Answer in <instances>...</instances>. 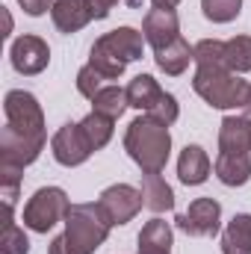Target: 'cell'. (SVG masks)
<instances>
[{
	"mask_svg": "<svg viewBox=\"0 0 251 254\" xmlns=\"http://www.w3.org/2000/svg\"><path fill=\"white\" fill-rule=\"evenodd\" d=\"M125 151L142 175H163L172 157V133L148 113H139L125 130Z\"/></svg>",
	"mask_w": 251,
	"mask_h": 254,
	"instance_id": "cell-1",
	"label": "cell"
},
{
	"mask_svg": "<svg viewBox=\"0 0 251 254\" xmlns=\"http://www.w3.org/2000/svg\"><path fill=\"white\" fill-rule=\"evenodd\" d=\"M192 89L207 107L231 113L246 110L251 83L243 80V74H234L228 65H198L192 74Z\"/></svg>",
	"mask_w": 251,
	"mask_h": 254,
	"instance_id": "cell-2",
	"label": "cell"
},
{
	"mask_svg": "<svg viewBox=\"0 0 251 254\" xmlns=\"http://www.w3.org/2000/svg\"><path fill=\"white\" fill-rule=\"evenodd\" d=\"M65 231L63 237L68 240V246L77 254H95L110 237V222L104 219L98 201L95 204H71L68 207V216H65Z\"/></svg>",
	"mask_w": 251,
	"mask_h": 254,
	"instance_id": "cell-3",
	"label": "cell"
},
{
	"mask_svg": "<svg viewBox=\"0 0 251 254\" xmlns=\"http://www.w3.org/2000/svg\"><path fill=\"white\" fill-rule=\"evenodd\" d=\"M68 207H71V198L63 187H42L24 204V228L33 234H48L51 228L65 222Z\"/></svg>",
	"mask_w": 251,
	"mask_h": 254,
	"instance_id": "cell-4",
	"label": "cell"
},
{
	"mask_svg": "<svg viewBox=\"0 0 251 254\" xmlns=\"http://www.w3.org/2000/svg\"><path fill=\"white\" fill-rule=\"evenodd\" d=\"M3 113H6V125L18 133L27 136H48L45 130V110L39 104V98L33 92L24 89H9L3 98Z\"/></svg>",
	"mask_w": 251,
	"mask_h": 254,
	"instance_id": "cell-5",
	"label": "cell"
},
{
	"mask_svg": "<svg viewBox=\"0 0 251 254\" xmlns=\"http://www.w3.org/2000/svg\"><path fill=\"white\" fill-rule=\"evenodd\" d=\"M45 145H48V136H27V133H18L9 125H3V130H0V169L24 172L27 166H33L42 157Z\"/></svg>",
	"mask_w": 251,
	"mask_h": 254,
	"instance_id": "cell-6",
	"label": "cell"
},
{
	"mask_svg": "<svg viewBox=\"0 0 251 254\" xmlns=\"http://www.w3.org/2000/svg\"><path fill=\"white\" fill-rule=\"evenodd\" d=\"M175 225H178V231H184L187 237H195V240L216 237L222 231V204L210 195L195 198L184 213L175 216Z\"/></svg>",
	"mask_w": 251,
	"mask_h": 254,
	"instance_id": "cell-7",
	"label": "cell"
},
{
	"mask_svg": "<svg viewBox=\"0 0 251 254\" xmlns=\"http://www.w3.org/2000/svg\"><path fill=\"white\" fill-rule=\"evenodd\" d=\"M98 207L104 213V219L110 222V228H125L127 222H133L139 216L142 204V192L130 184H113L98 195Z\"/></svg>",
	"mask_w": 251,
	"mask_h": 254,
	"instance_id": "cell-8",
	"label": "cell"
},
{
	"mask_svg": "<svg viewBox=\"0 0 251 254\" xmlns=\"http://www.w3.org/2000/svg\"><path fill=\"white\" fill-rule=\"evenodd\" d=\"M9 63L18 74L24 77H36L42 74L48 65H51V48L42 36H33V33H24L12 42L9 48Z\"/></svg>",
	"mask_w": 251,
	"mask_h": 254,
	"instance_id": "cell-9",
	"label": "cell"
},
{
	"mask_svg": "<svg viewBox=\"0 0 251 254\" xmlns=\"http://www.w3.org/2000/svg\"><path fill=\"white\" fill-rule=\"evenodd\" d=\"M51 154H54V160L65 166V169H77V166H83L95 151H92V145L86 142V136H83V130H80V122H65L57 133H54V139H51Z\"/></svg>",
	"mask_w": 251,
	"mask_h": 254,
	"instance_id": "cell-10",
	"label": "cell"
},
{
	"mask_svg": "<svg viewBox=\"0 0 251 254\" xmlns=\"http://www.w3.org/2000/svg\"><path fill=\"white\" fill-rule=\"evenodd\" d=\"M142 36H145V42L154 51L172 45L181 36V18H178V12L175 9H148L145 18H142Z\"/></svg>",
	"mask_w": 251,
	"mask_h": 254,
	"instance_id": "cell-11",
	"label": "cell"
},
{
	"mask_svg": "<svg viewBox=\"0 0 251 254\" xmlns=\"http://www.w3.org/2000/svg\"><path fill=\"white\" fill-rule=\"evenodd\" d=\"M51 18L63 36H74L95 21V9H92V0H57L51 9Z\"/></svg>",
	"mask_w": 251,
	"mask_h": 254,
	"instance_id": "cell-12",
	"label": "cell"
},
{
	"mask_svg": "<svg viewBox=\"0 0 251 254\" xmlns=\"http://www.w3.org/2000/svg\"><path fill=\"white\" fill-rule=\"evenodd\" d=\"M219 154H251V119L228 113L219 125Z\"/></svg>",
	"mask_w": 251,
	"mask_h": 254,
	"instance_id": "cell-13",
	"label": "cell"
},
{
	"mask_svg": "<svg viewBox=\"0 0 251 254\" xmlns=\"http://www.w3.org/2000/svg\"><path fill=\"white\" fill-rule=\"evenodd\" d=\"M210 175H213L210 154L201 145H187L178 157V181L184 187H201V184H207Z\"/></svg>",
	"mask_w": 251,
	"mask_h": 254,
	"instance_id": "cell-14",
	"label": "cell"
},
{
	"mask_svg": "<svg viewBox=\"0 0 251 254\" xmlns=\"http://www.w3.org/2000/svg\"><path fill=\"white\" fill-rule=\"evenodd\" d=\"M136 252L139 254H172V246H175V231H172V222L154 216L151 222L142 225L139 237H136Z\"/></svg>",
	"mask_w": 251,
	"mask_h": 254,
	"instance_id": "cell-15",
	"label": "cell"
},
{
	"mask_svg": "<svg viewBox=\"0 0 251 254\" xmlns=\"http://www.w3.org/2000/svg\"><path fill=\"white\" fill-rule=\"evenodd\" d=\"M154 63H157V68H160L166 77H181L189 68V63H195V48L189 45L184 36H178L172 45L154 51Z\"/></svg>",
	"mask_w": 251,
	"mask_h": 254,
	"instance_id": "cell-16",
	"label": "cell"
},
{
	"mask_svg": "<svg viewBox=\"0 0 251 254\" xmlns=\"http://www.w3.org/2000/svg\"><path fill=\"white\" fill-rule=\"evenodd\" d=\"M213 172L225 187H246L251 181V154H219Z\"/></svg>",
	"mask_w": 251,
	"mask_h": 254,
	"instance_id": "cell-17",
	"label": "cell"
},
{
	"mask_svg": "<svg viewBox=\"0 0 251 254\" xmlns=\"http://www.w3.org/2000/svg\"><path fill=\"white\" fill-rule=\"evenodd\" d=\"M104 42H107L127 65L136 63V60H142L145 45H148L145 36H142V30H136V27H116V30L104 33Z\"/></svg>",
	"mask_w": 251,
	"mask_h": 254,
	"instance_id": "cell-18",
	"label": "cell"
},
{
	"mask_svg": "<svg viewBox=\"0 0 251 254\" xmlns=\"http://www.w3.org/2000/svg\"><path fill=\"white\" fill-rule=\"evenodd\" d=\"M142 204L151 210V213H169V210H175V190L166 184V178L163 175H142Z\"/></svg>",
	"mask_w": 251,
	"mask_h": 254,
	"instance_id": "cell-19",
	"label": "cell"
},
{
	"mask_svg": "<svg viewBox=\"0 0 251 254\" xmlns=\"http://www.w3.org/2000/svg\"><path fill=\"white\" fill-rule=\"evenodd\" d=\"M125 89H127V104L139 113H151L154 104L163 98V86L157 83L154 74H136Z\"/></svg>",
	"mask_w": 251,
	"mask_h": 254,
	"instance_id": "cell-20",
	"label": "cell"
},
{
	"mask_svg": "<svg viewBox=\"0 0 251 254\" xmlns=\"http://www.w3.org/2000/svg\"><path fill=\"white\" fill-rule=\"evenodd\" d=\"M222 254H251V213H237L225 225Z\"/></svg>",
	"mask_w": 251,
	"mask_h": 254,
	"instance_id": "cell-21",
	"label": "cell"
},
{
	"mask_svg": "<svg viewBox=\"0 0 251 254\" xmlns=\"http://www.w3.org/2000/svg\"><path fill=\"white\" fill-rule=\"evenodd\" d=\"M89 65L104 77V80H119L122 74H125L127 63L104 42V36L101 39H95V45H92V51H89Z\"/></svg>",
	"mask_w": 251,
	"mask_h": 254,
	"instance_id": "cell-22",
	"label": "cell"
},
{
	"mask_svg": "<svg viewBox=\"0 0 251 254\" xmlns=\"http://www.w3.org/2000/svg\"><path fill=\"white\" fill-rule=\"evenodd\" d=\"M80 130L86 136V142L92 145V151H101L113 142V133H116V119L110 116H101V113H89L83 122H80Z\"/></svg>",
	"mask_w": 251,
	"mask_h": 254,
	"instance_id": "cell-23",
	"label": "cell"
},
{
	"mask_svg": "<svg viewBox=\"0 0 251 254\" xmlns=\"http://www.w3.org/2000/svg\"><path fill=\"white\" fill-rule=\"evenodd\" d=\"M92 110H95V113H101V116H110V119H116V122H119L127 110H130V104H127V89L116 86V83L104 86V89L92 98Z\"/></svg>",
	"mask_w": 251,
	"mask_h": 254,
	"instance_id": "cell-24",
	"label": "cell"
},
{
	"mask_svg": "<svg viewBox=\"0 0 251 254\" xmlns=\"http://www.w3.org/2000/svg\"><path fill=\"white\" fill-rule=\"evenodd\" d=\"M225 65L234 74L251 71V36H234L225 42Z\"/></svg>",
	"mask_w": 251,
	"mask_h": 254,
	"instance_id": "cell-25",
	"label": "cell"
},
{
	"mask_svg": "<svg viewBox=\"0 0 251 254\" xmlns=\"http://www.w3.org/2000/svg\"><path fill=\"white\" fill-rule=\"evenodd\" d=\"M201 12L210 24H231L243 12V0H201Z\"/></svg>",
	"mask_w": 251,
	"mask_h": 254,
	"instance_id": "cell-26",
	"label": "cell"
},
{
	"mask_svg": "<svg viewBox=\"0 0 251 254\" xmlns=\"http://www.w3.org/2000/svg\"><path fill=\"white\" fill-rule=\"evenodd\" d=\"M0 254H30V237L18 222H6L3 237H0Z\"/></svg>",
	"mask_w": 251,
	"mask_h": 254,
	"instance_id": "cell-27",
	"label": "cell"
},
{
	"mask_svg": "<svg viewBox=\"0 0 251 254\" xmlns=\"http://www.w3.org/2000/svg\"><path fill=\"white\" fill-rule=\"evenodd\" d=\"M195 48V68L198 65H225V42L222 39H201Z\"/></svg>",
	"mask_w": 251,
	"mask_h": 254,
	"instance_id": "cell-28",
	"label": "cell"
},
{
	"mask_svg": "<svg viewBox=\"0 0 251 254\" xmlns=\"http://www.w3.org/2000/svg\"><path fill=\"white\" fill-rule=\"evenodd\" d=\"M148 116H151V119H157L160 125L172 127L178 119H181V104H178V98H175L172 92H163V98L154 104V110H151Z\"/></svg>",
	"mask_w": 251,
	"mask_h": 254,
	"instance_id": "cell-29",
	"label": "cell"
},
{
	"mask_svg": "<svg viewBox=\"0 0 251 254\" xmlns=\"http://www.w3.org/2000/svg\"><path fill=\"white\" fill-rule=\"evenodd\" d=\"M74 83H77V92H80L83 98H89V101L104 89V77H101V74H98L89 63L77 71V80H74Z\"/></svg>",
	"mask_w": 251,
	"mask_h": 254,
	"instance_id": "cell-30",
	"label": "cell"
},
{
	"mask_svg": "<svg viewBox=\"0 0 251 254\" xmlns=\"http://www.w3.org/2000/svg\"><path fill=\"white\" fill-rule=\"evenodd\" d=\"M54 3H57V0H18V6H21L30 18H42L45 12L54 9Z\"/></svg>",
	"mask_w": 251,
	"mask_h": 254,
	"instance_id": "cell-31",
	"label": "cell"
},
{
	"mask_svg": "<svg viewBox=\"0 0 251 254\" xmlns=\"http://www.w3.org/2000/svg\"><path fill=\"white\" fill-rule=\"evenodd\" d=\"M119 3H122V0H92V9H95V18H98V21H104V18H110V12H113V9H116ZM127 3H130V6H139L142 0H127Z\"/></svg>",
	"mask_w": 251,
	"mask_h": 254,
	"instance_id": "cell-32",
	"label": "cell"
},
{
	"mask_svg": "<svg viewBox=\"0 0 251 254\" xmlns=\"http://www.w3.org/2000/svg\"><path fill=\"white\" fill-rule=\"evenodd\" d=\"M48 254H77V252L68 246V240H65L63 234H60V237H54V240H51V246H48Z\"/></svg>",
	"mask_w": 251,
	"mask_h": 254,
	"instance_id": "cell-33",
	"label": "cell"
},
{
	"mask_svg": "<svg viewBox=\"0 0 251 254\" xmlns=\"http://www.w3.org/2000/svg\"><path fill=\"white\" fill-rule=\"evenodd\" d=\"M154 3V9H178L184 0H151Z\"/></svg>",
	"mask_w": 251,
	"mask_h": 254,
	"instance_id": "cell-34",
	"label": "cell"
},
{
	"mask_svg": "<svg viewBox=\"0 0 251 254\" xmlns=\"http://www.w3.org/2000/svg\"><path fill=\"white\" fill-rule=\"evenodd\" d=\"M246 113H249V119H251V92H249V104H246Z\"/></svg>",
	"mask_w": 251,
	"mask_h": 254,
	"instance_id": "cell-35",
	"label": "cell"
}]
</instances>
